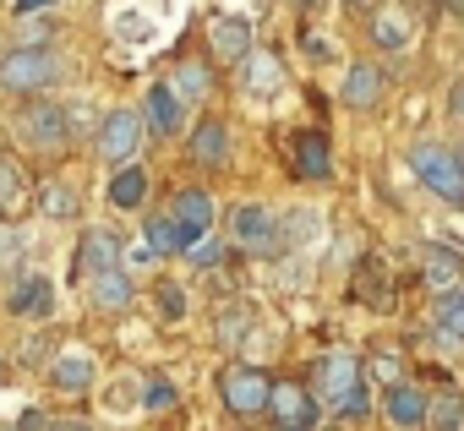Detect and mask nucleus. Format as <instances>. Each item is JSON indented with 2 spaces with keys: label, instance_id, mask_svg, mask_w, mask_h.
Wrapping results in <instances>:
<instances>
[{
  "label": "nucleus",
  "instance_id": "f257e3e1",
  "mask_svg": "<svg viewBox=\"0 0 464 431\" xmlns=\"http://www.w3.org/2000/svg\"><path fill=\"white\" fill-rule=\"evenodd\" d=\"M312 388H317V398H328V404L344 409V415H366V404H372L366 371H361L355 355H323L317 371H312Z\"/></svg>",
  "mask_w": 464,
  "mask_h": 431
},
{
  "label": "nucleus",
  "instance_id": "f03ea898",
  "mask_svg": "<svg viewBox=\"0 0 464 431\" xmlns=\"http://www.w3.org/2000/svg\"><path fill=\"white\" fill-rule=\"evenodd\" d=\"M410 169L420 175V186H426L431 196H442L448 207H464V164H459L453 148H442V142H415Z\"/></svg>",
  "mask_w": 464,
  "mask_h": 431
},
{
  "label": "nucleus",
  "instance_id": "7ed1b4c3",
  "mask_svg": "<svg viewBox=\"0 0 464 431\" xmlns=\"http://www.w3.org/2000/svg\"><path fill=\"white\" fill-rule=\"evenodd\" d=\"M50 82H61V55L50 50H17L0 61V88L6 93H39Z\"/></svg>",
  "mask_w": 464,
  "mask_h": 431
},
{
  "label": "nucleus",
  "instance_id": "20e7f679",
  "mask_svg": "<svg viewBox=\"0 0 464 431\" xmlns=\"http://www.w3.org/2000/svg\"><path fill=\"white\" fill-rule=\"evenodd\" d=\"M268 393H274V382H268L263 371H252V366H229V371L218 377V398H224V409H236V415L268 409Z\"/></svg>",
  "mask_w": 464,
  "mask_h": 431
},
{
  "label": "nucleus",
  "instance_id": "39448f33",
  "mask_svg": "<svg viewBox=\"0 0 464 431\" xmlns=\"http://www.w3.org/2000/svg\"><path fill=\"white\" fill-rule=\"evenodd\" d=\"M17 131H23V142H28V148H44V153H50V148H66V137H72L66 110H61V104H44V99L23 110Z\"/></svg>",
  "mask_w": 464,
  "mask_h": 431
},
{
  "label": "nucleus",
  "instance_id": "423d86ee",
  "mask_svg": "<svg viewBox=\"0 0 464 431\" xmlns=\"http://www.w3.org/2000/svg\"><path fill=\"white\" fill-rule=\"evenodd\" d=\"M268 409H274L279 431H312V426H317V398H312L301 382H274Z\"/></svg>",
  "mask_w": 464,
  "mask_h": 431
},
{
  "label": "nucleus",
  "instance_id": "0eeeda50",
  "mask_svg": "<svg viewBox=\"0 0 464 431\" xmlns=\"http://www.w3.org/2000/svg\"><path fill=\"white\" fill-rule=\"evenodd\" d=\"M164 219L186 235V246H197V235L213 225V196H208V191H197V186H186V191H175V196H169Z\"/></svg>",
  "mask_w": 464,
  "mask_h": 431
},
{
  "label": "nucleus",
  "instance_id": "6e6552de",
  "mask_svg": "<svg viewBox=\"0 0 464 431\" xmlns=\"http://www.w3.org/2000/svg\"><path fill=\"white\" fill-rule=\"evenodd\" d=\"M229 235H236L246 252H274L279 246V219L268 207L246 202V207H236V219H229Z\"/></svg>",
  "mask_w": 464,
  "mask_h": 431
},
{
  "label": "nucleus",
  "instance_id": "1a4fd4ad",
  "mask_svg": "<svg viewBox=\"0 0 464 431\" xmlns=\"http://www.w3.org/2000/svg\"><path fill=\"white\" fill-rule=\"evenodd\" d=\"M285 61L279 55H268V50H252L246 61H241V88L252 93V99H274V93H285Z\"/></svg>",
  "mask_w": 464,
  "mask_h": 431
},
{
  "label": "nucleus",
  "instance_id": "9d476101",
  "mask_svg": "<svg viewBox=\"0 0 464 431\" xmlns=\"http://www.w3.org/2000/svg\"><path fill=\"white\" fill-rule=\"evenodd\" d=\"M137 142H142V115H137V110H115V115L99 126V153H104V158H115V164H121V158H131V153H137Z\"/></svg>",
  "mask_w": 464,
  "mask_h": 431
},
{
  "label": "nucleus",
  "instance_id": "9b49d317",
  "mask_svg": "<svg viewBox=\"0 0 464 431\" xmlns=\"http://www.w3.org/2000/svg\"><path fill=\"white\" fill-rule=\"evenodd\" d=\"M208 44H213L218 61H246V55H252V28H246V17H213V23H208Z\"/></svg>",
  "mask_w": 464,
  "mask_h": 431
},
{
  "label": "nucleus",
  "instance_id": "f8f14e48",
  "mask_svg": "<svg viewBox=\"0 0 464 431\" xmlns=\"http://www.w3.org/2000/svg\"><path fill=\"white\" fill-rule=\"evenodd\" d=\"M34 202V186H28V169L17 158H0V219H17Z\"/></svg>",
  "mask_w": 464,
  "mask_h": 431
},
{
  "label": "nucleus",
  "instance_id": "ddd939ff",
  "mask_svg": "<svg viewBox=\"0 0 464 431\" xmlns=\"http://www.w3.org/2000/svg\"><path fill=\"white\" fill-rule=\"evenodd\" d=\"M186 153H191V164L218 169V164H224V153H229V131H224V120H202V126H191Z\"/></svg>",
  "mask_w": 464,
  "mask_h": 431
},
{
  "label": "nucleus",
  "instance_id": "4468645a",
  "mask_svg": "<svg viewBox=\"0 0 464 431\" xmlns=\"http://www.w3.org/2000/svg\"><path fill=\"white\" fill-rule=\"evenodd\" d=\"M50 306H55V284H50V273L23 279V284L12 290V301H6L12 317H50Z\"/></svg>",
  "mask_w": 464,
  "mask_h": 431
},
{
  "label": "nucleus",
  "instance_id": "2eb2a0df",
  "mask_svg": "<svg viewBox=\"0 0 464 431\" xmlns=\"http://www.w3.org/2000/svg\"><path fill=\"white\" fill-rule=\"evenodd\" d=\"M431 322H437V344L459 350L464 344V290H442L431 306Z\"/></svg>",
  "mask_w": 464,
  "mask_h": 431
},
{
  "label": "nucleus",
  "instance_id": "dca6fc26",
  "mask_svg": "<svg viewBox=\"0 0 464 431\" xmlns=\"http://www.w3.org/2000/svg\"><path fill=\"white\" fill-rule=\"evenodd\" d=\"M295 175H306V180H328L334 175V158H328V137L323 131H301L295 137Z\"/></svg>",
  "mask_w": 464,
  "mask_h": 431
},
{
  "label": "nucleus",
  "instance_id": "f3484780",
  "mask_svg": "<svg viewBox=\"0 0 464 431\" xmlns=\"http://www.w3.org/2000/svg\"><path fill=\"white\" fill-rule=\"evenodd\" d=\"M382 415L399 426V431H415V426H426V398H420V388H388V398H382Z\"/></svg>",
  "mask_w": 464,
  "mask_h": 431
},
{
  "label": "nucleus",
  "instance_id": "a211bd4d",
  "mask_svg": "<svg viewBox=\"0 0 464 431\" xmlns=\"http://www.w3.org/2000/svg\"><path fill=\"white\" fill-rule=\"evenodd\" d=\"M382 72L372 66V61H355L350 66V77H344V104H355V110H372L377 99H382Z\"/></svg>",
  "mask_w": 464,
  "mask_h": 431
},
{
  "label": "nucleus",
  "instance_id": "6ab92c4d",
  "mask_svg": "<svg viewBox=\"0 0 464 431\" xmlns=\"http://www.w3.org/2000/svg\"><path fill=\"white\" fill-rule=\"evenodd\" d=\"M115 268H121V241L110 230H88L82 235V273L93 279V273H115Z\"/></svg>",
  "mask_w": 464,
  "mask_h": 431
},
{
  "label": "nucleus",
  "instance_id": "aec40b11",
  "mask_svg": "<svg viewBox=\"0 0 464 431\" xmlns=\"http://www.w3.org/2000/svg\"><path fill=\"white\" fill-rule=\"evenodd\" d=\"M355 301H366L372 311H388V306H393V290H388V268H382V257H366V263H361V273H355Z\"/></svg>",
  "mask_w": 464,
  "mask_h": 431
},
{
  "label": "nucleus",
  "instance_id": "412c9836",
  "mask_svg": "<svg viewBox=\"0 0 464 431\" xmlns=\"http://www.w3.org/2000/svg\"><path fill=\"white\" fill-rule=\"evenodd\" d=\"M88 301H93L99 311H110V317H115V311H126V306H131V279H126L121 268H115V273H93V279H88Z\"/></svg>",
  "mask_w": 464,
  "mask_h": 431
},
{
  "label": "nucleus",
  "instance_id": "4be33fe9",
  "mask_svg": "<svg viewBox=\"0 0 464 431\" xmlns=\"http://www.w3.org/2000/svg\"><path fill=\"white\" fill-rule=\"evenodd\" d=\"M142 126H153L159 137H175L180 131V99L159 82V88H148V115H142Z\"/></svg>",
  "mask_w": 464,
  "mask_h": 431
},
{
  "label": "nucleus",
  "instance_id": "5701e85b",
  "mask_svg": "<svg viewBox=\"0 0 464 431\" xmlns=\"http://www.w3.org/2000/svg\"><path fill=\"white\" fill-rule=\"evenodd\" d=\"M426 284L442 295V290H459V273H464V263H459V252L453 246H426Z\"/></svg>",
  "mask_w": 464,
  "mask_h": 431
},
{
  "label": "nucleus",
  "instance_id": "b1692460",
  "mask_svg": "<svg viewBox=\"0 0 464 431\" xmlns=\"http://www.w3.org/2000/svg\"><path fill=\"white\" fill-rule=\"evenodd\" d=\"M142 196H148V169H142V164L115 169V180H110V202H115V207H142Z\"/></svg>",
  "mask_w": 464,
  "mask_h": 431
},
{
  "label": "nucleus",
  "instance_id": "393cba45",
  "mask_svg": "<svg viewBox=\"0 0 464 431\" xmlns=\"http://www.w3.org/2000/svg\"><path fill=\"white\" fill-rule=\"evenodd\" d=\"M50 382H55L61 393H88V388H93V360L66 355V360H55V366H50Z\"/></svg>",
  "mask_w": 464,
  "mask_h": 431
},
{
  "label": "nucleus",
  "instance_id": "a878e982",
  "mask_svg": "<svg viewBox=\"0 0 464 431\" xmlns=\"http://www.w3.org/2000/svg\"><path fill=\"white\" fill-rule=\"evenodd\" d=\"M426 426L431 431H464V393H442L437 404H426Z\"/></svg>",
  "mask_w": 464,
  "mask_h": 431
},
{
  "label": "nucleus",
  "instance_id": "bb28decb",
  "mask_svg": "<svg viewBox=\"0 0 464 431\" xmlns=\"http://www.w3.org/2000/svg\"><path fill=\"white\" fill-rule=\"evenodd\" d=\"M148 252H153V257H175V252H186V235L164 219V213H153V219H148Z\"/></svg>",
  "mask_w": 464,
  "mask_h": 431
},
{
  "label": "nucleus",
  "instance_id": "cd10ccee",
  "mask_svg": "<svg viewBox=\"0 0 464 431\" xmlns=\"http://www.w3.org/2000/svg\"><path fill=\"white\" fill-rule=\"evenodd\" d=\"M317 230H323V225H317V213H312V207H290L279 241H285V246H306V241H317Z\"/></svg>",
  "mask_w": 464,
  "mask_h": 431
},
{
  "label": "nucleus",
  "instance_id": "c85d7f7f",
  "mask_svg": "<svg viewBox=\"0 0 464 431\" xmlns=\"http://www.w3.org/2000/svg\"><path fill=\"white\" fill-rule=\"evenodd\" d=\"M169 93H175L180 104L202 99V93H208V72H202L197 61H180V66H175V88H169Z\"/></svg>",
  "mask_w": 464,
  "mask_h": 431
},
{
  "label": "nucleus",
  "instance_id": "c756f323",
  "mask_svg": "<svg viewBox=\"0 0 464 431\" xmlns=\"http://www.w3.org/2000/svg\"><path fill=\"white\" fill-rule=\"evenodd\" d=\"M39 207L50 213V219H72V213H77V191L61 186V180H50V186L39 191Z\"/></svg>",
  "mask_w": 464,
  "mask_h": 431
},
{
  "label": "nucleus",
  "instance_id": "7c9ffc66",
  "mask_svg": "<svg viewBox=\"0 0 464 431\" xmlns=\"http://www.w3.org/2000/svg\"><path fill=\"white\" fill-rule=\"evenodd\" d=\"M372 39H377L382 50H404V44H410V28H404V17H393V12H382V17L372 23Z\"/></svg>",
  "mask_w": 464,
  "mask_h": 431
},
{
  "label": "nucleus",
  "instance_id": "2f4dec72",
  "mask_svg": "<svg viewBox=\"0 0 464 431\" xmlns=\"http://www.w3.org/2000/svg\"><path fill=\"white\" fill-rule=\"evenodd\" d=\"M361 371H372V377H377L382 388H399V377H404V360H399L393 350H377V355H372V360H366Z\"/></svg>",
  "mask_w": 464,
  "mask_h": 431
},
{
  "label": "nucleus",
  "instance_id": "473e14b6",
  "mask_svg": "<svg viewBox=\"0 0 464 431\" xmlns=\"http://www.w3.org/2000/svg\"><path fill=\"white\" fill-rule=\"evenodd\" d=\"M153 301H159V317H186V290H180V284L164 279V284L153 290Z\"/></svg>",
  "mask_w": 464,
  "mask_h": 431
},
{
  "label": "nucleus",
  "instance_id": "72a5a7b5",
  "mask_svg": "<svg viewBox=\"0 0 464 431\" xmlns=\"http://www.w3.org/2000/svg\"><path fill=\"white\" fill-rule=\"evenodd\" d=\"M246 328H252V322H246V311H236V317H229V322L218 317V339H224V350H236V344L246 339Z\"/></svg>",
  "mask_w": 464,
  "mask_h": 431
},
{
  "label": "nucleus",
  "instance_id": "f704fd0d",
  "mask_svg": "<svg viewBox=\"0 0 464 431\" xmlns=\"http://www.w3.org/2000/svg\"><path fill=\"white\" fill-rule=\"evenodd\" d=\"M186 252H191V263H197V268H213V263L224 257V246H218V241H197V246H186Z\"/></svg>",
  "mask_w": 464,
  "mask_h": 431
},
{
  "label": "nucleus",
  "instance_id": "c9c22d12",
  "mask_svg": "<svg viewBox=\"0 0 464 431\" xmlns=\"http://www.w3.org/2000/svg\"><path fill=\"white\" fill-rule=\"evenodd\" d=\"M169 404H175V388H169L164 377H153V382H148V409H169Z\"/></svg>",
  "mask_w": 464,
  "mask_h": 431
},
{
  "label": "nucleus",
  "instance_id": "e433bc0d",
  "mask_svg": "<svg viewBox=\"0 0 464 431\" xmlns=\"http://www.w3.org/2000/svg\"><path fill=\"white\" fill-rule=\"evenodd\" d=\"M50 431H93V426H88V420H55Z\"/></svg>",
  "mask_w": 464,
  "mask_h": 431
},
{
  "label": "nucleus",
  "instance_id": "4c0bfd02",
  "mask_svg": "<svg viewBox=\"0 0 464 431\" xmlns=\"http://www.w3.org/2000/svg\"><path fill=\"white\" fill-rule=\"evenodd\" d=\"M44 6H55V0H17V12H44Z\"/></svg>",
  "mask_w": 464,
  "mask_h": 431
},
{
  "label": "nucleus",
  "instance_id": "58836bf2",
  "mask_svg": "<svg viewBox=\"0 0 464 431\" xmlns=\"http://www.w3.org/2000/svg\"><path fill=\"white\" fill-rule=\"evenodd\" d=\"M459 110H464V88H459Z\"/></svg>",
  "mask_w": 464,
  "mask_h": 431
},
{
  "label": "nucleus",
  "instance_id": "ea45409f",
  "mask_svg": "<svg viewBox=\"0 0 464 431\" xmlns=\"http://www.w3.org/2000/svg\"><path fill=\"white\" fill-rule=\"evenodd\" d=\"M448 6H464V0H448Z\"/></svg>",
  "mask_w": 464,
  "mask_h": 431
},
{
  "label": "nucleus",
  "instance_id": "a19ab883",
  "mask_svg": "<svg viewBox=\"0 0 464 431\" xmlns=\"http://www.w3.org/2000/svg\"><path fill=\"white\" fill-rule=\"evenodd\" d=\"M0 377H6V360H0Z\"/></svg>",
  "mask_w": 464,
  "mask_h": 431
}]
</instances>
